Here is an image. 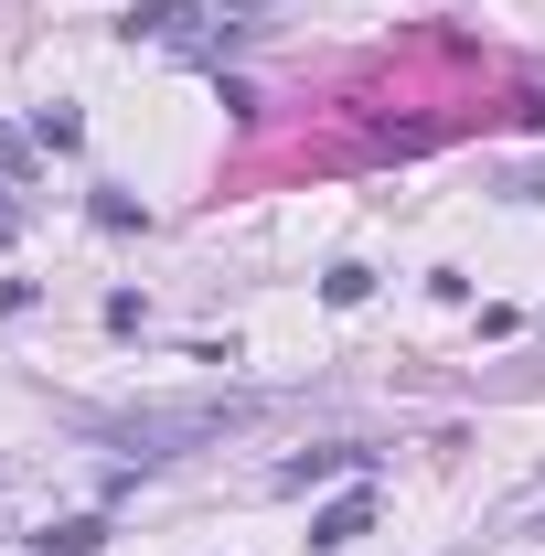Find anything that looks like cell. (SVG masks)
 Here are the masks:
<instances>
[{
    "mask_svg": "<svg viewBox=\"0 0 545 556\" xmlns=\"http://www.w3.org/2000/svg\"><path fill=\"white\" fill-rule=\"evenodd\" d=\"M246 417H257L246 396H182V407H129V417H107V439H118L129 460H182V450H225Z\"/></svg>",
    "mask_w": 545,
    "mask_h": 556,
    "instance_id": "6da1fadb",
    "label": "cell"
},
{
    "mask_svg": "<svg viewBox=\"0 0 545 556\" xmlns=\"http://www.w3.org/2000/svg\"><path fill=\"white\" fill-rule=\"evenodd\" d=\"M33 139H43V150H75L86 118H75V108H33Z\"/></svg>",
    "mask_w": 545,
    "mask_h": 556,
    "instance_id": "8992f818",
    "label": "cell"
},
{
    "mask_svg": "<svg viewBox=\"0 0 545 556\" xmlns=\"http://www.w3.org/2000/svg\"><path fill=\"white\" fill-rule=\"evenodd\" d=\"M364 535H375V492H342V503H321V514H310V546H321V556L364 546Z\"/></svg>",
    "mask_w": 545,
    "mask_h": 556,
    "instance_id": "7a4b0ae2",
    "label": "cell"
},
{
    "mask_svg": "<svg viewBox=\"0 0 545 556\" xmlns=\"http://www.w3.org/2000/svg\"><path fill=\"white\" fill-rule=\"evenodd\" d=\"M11 236H22V193H0V247H11Z\"/></svg>",
    "mask_w": 545,
    "mask_h": 556,
    "instance_id": "9c48e42d",
    "label": "cell"
},
{
    "mask_svg": "<svg viewBox=\"0 0 545 556\" xmlns=\"http://www.w3.org/2000/svg\"><path fill=\"white\" fill-rule=\"evenodd\" d=\"M0 172H22V129H0Z\"/></svg>",
    "mask_w": 545,
    "mask_h": 556,
    "instance_id": "30bf717a",
    "label": "cell"
},
{
    "mask_svg": "<svg viewBox=\"0 0 545 556\" xmlns=\"http://www.w3.org/2000/svg\"><path fill=\"white\" fill-rule=\"evenodd\" d=\"M86 214H97V225H107V236H129V225H150V214L129 204V193H97V204H86Z\"/></svg>",
    "mask_w": 545,
    "mask_h": 556,
    "instance_id": "ba28073f",
    "label": "cell"
},
{
    "mask_svg": "<svg viewBox=\"0 0 545 556\" xmlns=\"http://www.w3.org/2000/svg\"><path fill=\"white\" fill-rule=\"evenodd\" d=\"M332 471H364V450H353V439H332V450H300V460H278V492H310V482H332Z\"/></svg>",
    "mask_w": 545,
    "mask_h": 556,
    "instance_id": "277c9868",
    "label": "cell"
},
{
    "mask_svg": "<svg viewBox=\"0 0 545 556\" xmlns=\"http://www.w3.org/2000/svg\"><path fill=\"white\" fill-rule=\"evenodd\" d=\"M97 546H107V514H75V525L43 535V556H97Z\"/></svg>",
    "mask_w": 545,
    "mask_h": 556,
    "instance_id": "5b68a950",
    "label": "cell"
},
{
    "mask_svg": "<svg viewBox=\"0 0 545 556\" xmlns=\"http://www.w3.org/2000/svg\"><path fill=\"white\" fill-rule=\"evenodd\" d=\"M364 289H375V268H353V257H342V268L321 278V300H332V311H353V300H364Z\"/></svg>",
    "mask_w": 545,
    "mask_h": 556,
    "instance_id": "52a82bcc",
    "label": "cell"
},
{
    "mask_svg": "<svg viewBox=\"0 0 545 556\" xmlns=\"http://www.w3.org/2000/svg\"><path fill=\"white\" fill-rule=\"evenodd\" d=\"M139 33H150V43H204V11H193V0H139L129 43H139Z\"/></svg>",
    "mask_w": 545,
    "mask_h": 556,
    "instance_id": "3957f363",
    "label": "cell"
}]
</instances>
